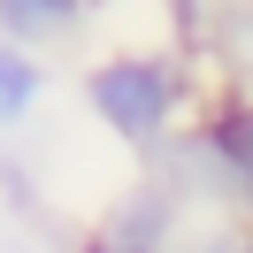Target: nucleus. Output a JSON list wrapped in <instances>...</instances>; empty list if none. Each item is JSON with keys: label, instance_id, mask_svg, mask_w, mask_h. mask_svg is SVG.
<instances>
[{"label": "nucleus", "instance_id": "8", "mask_svg": "<svg viewBox=\"0 0 253 253\" xmlns=\"http://www.w3.org/2000/svg\"><path fill=\"white\" fill-rule=\"evenodd\" d=\"M0 253H39V238H23V230H0Z\"/></svg>", "mask_w": 253, "mask_h": 253}, {"label": "nucleus", "instance_id": "6", "mask_svg": "<svg viewBox=\"0 0 253 253\" xmlns=\"http://www.w3.org/2000/svg\"><path fill=\"white\" fill-rule=\"evenodd\" d=\"M0 200L16 207V222H31V215H46V200H39V184H31V169H23L16 154H0Z\"/></svg>", "mask_w": 253, "mask_h": 253}, {"label": "nucleus", "instance_id": "2", "mask_svg": "<svg viewBox=\"0 0 253 253\" xmlns=\"http://www.w3.org/2000/svg\"><path fill=\"white\" fill-rule=\"evenodd\" d=\"M146 169H161L207 215L253 222V84H207V100L184 123V138L161 161H146Z\"/></svg>", "mask_w": 253, "mask_h": 253}, {"label": "nucleus", "instance_id": "3", "mask_svg": "<svg viewBox=\"0 0 253 253\" xmlns=\"http://www.w3.org/2000/svg\"><path fill=\"white\" fill-rule=\"evenodd\" d=\"M92 23V0H0V39H16V46H69L84 39Z\"/></svg>", "mask_w": 253, "mask_h": 253}, {"label": "nucleus", "instance_id": "7", "mask_svg": "<svg viewBox=\"0 0 253 253\" xmlns=\"http://www.w3.org/2000/svg\"><path fill=\"white\" fill-rule=\"evenodd\" d=\"M69 253H138V246H123V238H108V230H84Z\"/></svg>", "mask_w": 253, "mask_h": 253}, {"label": "nucleus", "instance_id": "9", "mask_svg": "<svg viewBox=\"0 0 253 253\" xmlns=\"http://www.w3.org/2000/svg\"><path fill=\"white\" fill-rule=\"evenodd\" d=\"M246 253H253V222H246Z\"/></svg>", "mask_w": 253, "mask_h": 253}, {"label": "nucleus", "instance_id": "1", "mask_svg": "<svg viewBox=\"0 0 253 253\" xmlns=\"http://www.w3.org/2000/svg\"><path fill=\"white\" fill-rule=\"evenodd\" d=\"M77 100L100 123V138H115L130 161H161L184 138V123L200 115L207 69L176 46H108V54L84 62Z\"/></svg>", "mask_w": 253, "mask_h": 253}, {"label": "nucleus", "instance_id": "4", "mask_svg": "<svg viewBox=\"0 0 253 253\" xmlns=\"http://www.w3.org/2000/svg\"><path fill=\"white\" fill-rule=\"evenodd\" d=\"M46 92H54L46 62H39L31 46H16V39H0V138L31 130L39 108H46Z\"/></svg>", "mask_w": 253, "mask_h": 253}, {"label": "nucleus", "instance_id": "5", "mask_svg": "<svg viewBox=\"0 0 253 253\" xmlns=\"http://www.w3.org/2000/svg\"><path fill=\"white\" fill-rule=\"evenodd\" d=\"M169 253H246V222H238V215H207V207H200V215L176 230Z\"/></svg>", "mask_w": 253, "mask_h": 253}]
</instances>
